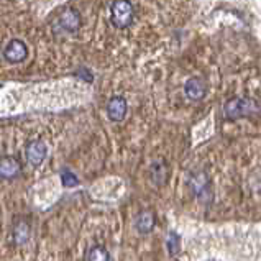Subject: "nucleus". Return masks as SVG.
Segmentation results:
<instances>
[{
  "mask_svg": "<svg viewBox=\"0 0 261 261\" xmlns=\"http://www.w3.org/2000/svg\"><path fill=\"white\" fill-rule=\"evenodd\" d=\"M110 20L115 28H128L133 21V5L130 0H114L110 5Z\"/></svg>",
  "mask_w": 261,
  "mask_h": 261,
  "instance_id": "f257e3e1",
  "label": "nucleus"
},
{
  "mask_svg": "<svg viewBox=\"0 0 261 261\" xmlns=\"http://www.w3.org/2000/svg\"><path fill=\"white\" fill-rule=\"evenodd\" d=\"M79 27H81V13L76 9H72V7H66L55 20L56 32L74 33V32H77Z\"/></svg>",
  "mask_w": 261,
  "mask_h": 261,
  "instance_id": "f03ea898",
  "label": "nucleus"
},
{
  "mask_svg": "<svg viewBox=\"0 0 261 261\" xmlns=\"http://www.w3.org/2000/svg\"><path fill=\"white\" fill-rule=\"evenodd\" d=\"M258 110V107L255 106V102L247 100V99H235L228 100L225 106V115L230 118V120H237V118L242 117H250L253 112Z\"/></svg>",
  "mask_w": 261,
  "mask_h": 261,
  "instance_id": "7ed1b4c3",
  "label": "nucleus"
},
{
  "mask_svg": "<svg viewBox=\"0 0 261 261\" xmlns=\"http://www.w3.org/2000/svg\"><path fill=\"white\" fill-rule=\"evenodd\" d=\"M27 56H28V48L21 40H10L4 48V58L10 64H18L21 61H25Z\"/></svg>",
  "mask_w": 261,
  "mask_h": 261,
  "instance_id": "20e7f679",
  "label": "nucleus"
},
{
  "mask_svg": "<svg viewBox=\"0 0 261 261\" xmlns=\"http://www.w3.org/2000/svg\"><path fill=\"white\" fill-rule=\"evenodd\" d=\"M46 145L41 140H32L27 145V160L32 166H40L46 158Z\"/></svg>",
  "mask_w": 261,
  "mask_h": 261,
  "instance_id": "39448f33",
  "label": "nucleus"
},
{
  "mask_svg": "<svg viewBox=\"0 0 261 261\" xmlns=\"http://www.w3.org/2000/svg\"><path fill=\"white\" fill-rule=\"evenodd\" d=\"M126 110H128V106L122 95L112 97L107 103V115L112 122H122L126 115Z\"/></svg>",
  "mask_w": 261,
  "mask_h": 261,
  "instance_id": "423d86ee",
  "label": "nucleus"
},
{
  "mask_svg": "<svg viewBox=\"0 0 261 261\" xmlns=\"http://www.w3.org/2000/svg\"><path fill=\"white\" fill-rule=\"evenodd\" d=\"M21 174V163L15 156H2L0 158V177L15 179Z\"/></svg>",
  "mask_w": 261,
  "mask_h": 261,
  "instance_id": "0eeeda50",
  "label": "nucleus"
},
{
  "mask_svg": "<svg viewBox=\"0 0 261 261\" xmlns=\"http://www.w3.org/2000/svg\"><path fill=\"white\" fill-rule=\"evenodd\" d=\"M184 92L189 97L191 100H200L204 99V95L207 92V84L204 79L200 77H191L184 86Z\"/></svg>",
  "mask_w": 261,
  "mask_h": 261,
  "instance_id": "6e6552de",
  "label": "nucleus"
},
{
  "mask_svg": "<svg viewBox=\"0 0 261 261\" xmlns=\"http://www.w3.org/2000/svg\"><path fill=\"white\" fill-rule=\"evenodd\" d=\"M153 225H154V217L151 212H141L137 220H135V227L140 233H150L153 230Z\"/></svg>",
  "mask_w": 261,
  "mask_h": 261,
  "instance_id": "1a4fd4ad",
  "label": "nucleus"
},
{
  "mask_svg": "<svg viewBox=\"0 0 261 261\" xmlns=\"http://www.w3.org/2000/svg\"><path fill=\"white\" fill-rule=\"evenodd\" d=\"M110 255L106 247H100V245H95L91 250L87 251L86 261H109Z\"/></svg>",
  "mask_w": 261,
  "mask_h": 261,
  "instance_id": "9d476101",
  "label": "nucleus"
},
{
  "mask_svg": "<svg viewBox=\"0 0 261 261\" xmlns=\"http://www.w3.org/2000/svg\"><path fill=\"white\" fill-rule=\"evenodd\" d=\"M13 238L18 245L25 243L28 240V225L27 223H17L13 227Z\"/></svg>",
  "mask_w": 261,
  "mask_h": 261,
  "instance_id": "9b49d317",
  "label": "nucleus"
},
{
  "mask_svg": "<svg viewBox=\"0 0 261 261\" xmlns=\"http://www.w3.org/2000/svg\"><path fill=\"white\" fill-rule=\"evenodd\" d=\"M61 182L64 188H74V186H77V177L74 173H71V171H64V173L61 174Z\"/></svg>",
  "mask_w": 261,
  "mask_h": 261,
  "instance_id": "f8f14e48",
  "label": "nucleus"
},
{
  "mask_svg": "<svg viewBox=\"0 0 261 261\" xmlns=\"http://www.w3.org/2000/svg\"><path fill=\"white\" fill-rule=\"evenodd\" d=\"M168 247H169V253H171V255H173V253L176 255V253L179 251V238H177L176 233H171V235H169Z\"/></svg>",
  "mask_w": 261,
  "mask_h": 261,
  "instance_id": "ddd939ff",
  "label": "nucleus"
},
{
  "mask_svg": "<svg viewBox=\"0 0 261 261\" xmlns=\"http://www.w3.org/2000/svg\"><path fill=\"white\" fill-rule=\"evenodd\" d=\"M77 76H83L86 81H87V83H91V81H92V76H91V74H89L87 72V69H81L79 72H77Z\"/></svg>",
  "mask_w": 261,
  "mask_h": 261,
  "instance_id": "4468645a",
  "label": "nucleus"
}]
</instances>
